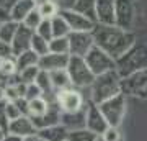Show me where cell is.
<instances>
[{
  "label": "cell",
  "instance_id": "1",
  "mask_svg": "<svg viewBox=\"0 0 147 141\" xmlns=\"http://www.w3.org/2000/svg\"><path fill=\"white\" fill-rule=\"evenodd\" d=\"M93 35L95 46L105 51L108 56L115 59H119L123 54H126L131 46L136 43V36L132 31L121 30L118 26H106V25H96L92 31Z\"/></svg>",
  "mask_w": 147,
  "mask_h": 141
},
{
  "label": "cell",
  "instance_id": "2",
  "mask_svg": "<svg viewBox=\"0 0 147 141\" xmlns=\"http://www.w3.org/2000/svg\"><path fill=\"white\" fill-rule=\"evenodd\" d=\"M118 94H121V77L116 69L96 76L93 84L90 85V97H92V104L95 105L103 104Z\"/></svg>",
  "mask_w": 147,
  "mask_h": 141
},
{
  "label": "cell",
  "instance_id": "3",
  "mask_svg": "<svg viewBox=\"0 0 147 141\" xmlns=\"http://www.w3.org/2000/svg\"><path fill=\"white\" fill-rule=\"evenodd\" d=\"M141 69H147V43H134L131 49L123 54L119 59H116V71L119 74V77H126L129 74L141 71Z\"/></svg>",
  "mask_w": 147,
  "mask_h": 141
},
{
  "label": "cell",
  "instance_id": "4",
  "mask_svg": "<svg viewBox=\"0 0 147 141\" xmlns=\"http://www.w3.org/2000/svg\"><path fill=\"white\" fill-rule=\"evenodd\" d=\"M98 108H100V112L103 113L105 120L108 121V125L113 126V128H119V125L123 123L124 116H126V112H127L126 95L121 92V94L115 95L113 99L100 104Z\"/></svg>",
  "mask_w": 147,
  "mask_h": 141
},
{
  "label": "cell",
  "instance_id": "5",
  "mask_svg": "<svg viewBox=\"0 0 147 141\" xmlns=\"http://www.w3.org/2000/svg\"><path fill=\"white\" fill-rule=\"evenodd\" d=\"M67 72L72 82V87L75 89H85L90 87L95 80L93 72L90 71L84 58H77V56H70L67 64Z\"/></svg>",
  "mask_w": 147,
  "mask_h": 141
},
{
  "label": "cell",
  "instance_id": "6",
  "mask_svg": "<svg viewBox=\"0 0 147 141\" xmlns=\"http://www.w3.org/2000/svg\"><path fill=\"white\" fill-rule=\"evenodd\" d=\"M54 102L62 113H77V112H80L87 107L82 92L75 87H69V89L56 92Z\"/></svg>",
  "mask_w": 147,
  "mask_h": 141
},
{
  "label": "cell",
  "instance_id": "7",
  "mask_svg": "<svg viewBox=\"0 0 147 141\" xmlns=\"http://www.w3.org/2000/svg\"><path fill=\"white\" fill-rule=\"evenodd\" d=\"M121 92L137 99H147V69H141L121 79Z\"/></svg>",
  "mask_w": 147,
  "mask_h": 141
},
{
  "label": "cell",
  "instance_id": "8",
  "mask_svg": "<svg viewBox=\"0 0 147 141\" xmlns=\"http://www.w3.org/2000/svg\"><path fill=\"white\" fill-rule=\"evenodd\" d=\"M84 59H85V63H87V66L90 67V71L93 72L95 77L116 69L115 59L111 58V56H108L105 51H101L100 48H96V46L92 48Z\"/></svg>",
  "mask_w": 147,
  "mask_h": 141
},
{
  "label": "cell",
  "instance_id": "9",
  "mask_svg": "<svg viewBox=\"0 0 147 141\" xmlns=\"http://www.w3.org/2000/svg\"><path fill=\"white\" fill-rule=\"evenodd\" d=\"M69 51L70 56L85 58L88 51L95 46L93 35L88 31H72L69 35Z\"/></svg>",
  "mask_w": 147,
  "mask_h": 141
},
{
  "label": "cell",
  "instance_id": "10",
  "mask_svg": "<svg viewBox=\"0 0 147 141\" xmlns=\"http://www.w3.org/2000/svg\"><path fill=\"white\" fill-rule=\"evenodd\" d=\"M134 25V3L132 0H115V26L131 31Z\"/></svg>",
  "mask_w": 147,
  "mask_h": 141
},
{
  "label": "cell",
  "instance_id": "11",
  "mask_svg": "<svg viewBox=\"0 0 147 141\" xmlns=\"http://www.w3.org/2000/svg\"><path fill=\"white\" fill-rule=\"evenodd\" d=\"M108 121L105 120L103 113L100 112L98 105H95L90 102L87 107V118H85V128L90 130L92 133H95L96 136H101L108 130Z\"/></svg>",
  "mask_w": 147,
  "mask_h": 141
},
{
  "label": "cell",
  "instance_id": "12",
  "mask_svg": "<svg viewBox=\"0 0 147 141\" xmlns=\"http://www.w3.org/2000/svg\"><path fill=\"white\" fill-rule=\"evenodd\" d=\"M59 15L67 21L69 28H70V33L72 31H88V33H92L95 30V26H96L95 21H92L90 18L80 15V13H77V12H74V10H59Z\"/></svg>",
  "mask_w": 147,
  "mask_h": 141
},
{
  "label": "cell",
  "instance_id": "13",
  "mask_svg": "<svg viewBox=\"0 0 147 141\" xmlns=\"http://www.w3.org/2000/svg\"><path fill=\"white\" fill-rule=\"evenodd\" d=\"M7 133L10 135H15L18 138H25V136H30V135H36L38 130L33 120L30 118L28 115H21L20 118L10 121L8 126H7Z\"/></svg>",
  "mask_w": 147,
  "mask_h": 141
},
{
  "label": "cell",
  "instance_id": "14",
  "mask_svg": "<svg viewBox=\"0 0 147 141\" xmlns=\"http://www.w3.org/2000/svg\"><path fill=\"white\" fill-rule=\"evenodd\" d=\"M96 25H115V0H95Z\"/></svg>",
  "mask_w": 147,
  "mask_h": 141
},
{
  "label": "cell",
  "instance_id": "15",
  "mask_svg": "<svg viewBox=\"0 0 147 141\" xmlns=\"http://www.w3.org/2000/svg\"><path fill=\"white\" fill-rule=\"evenodd\" d=\"M69 54H56V52H47L44 56L39 58L38 67L46 72H53V71H59V69H67L69 64Z\"/></svg>",
  "mask_w": 147,
  "mask_h": 141
},
{
  "label": "cell",
  "instance_id": "16",
  "mask_svg": "<svg viewBox=\"0 0 147 141\" xmlns=\"http://www.w3.org/2000/svg\"><path fill=\"white\" fill-rule=\"evenodd\" d=\"M34 35V31H31L30 28H26L25 25H21L20 23V28H18V31H16L15 38H13V41H11V54L13 56H20L21 52H25L30 49L31 46V38Z\"/></svg>",
  "mask_w": 147,
  "mask_h": 141
},
{
  "label": "cell",
  "instance_id": "17",
  "mask_svg": "<svg viewBox=\"0 0 147 141\" xmlns=\"http://www.w3.org/2000/svg\"><path fill=\"white\" fill-rule=\"evenodd\" d=\"M61 113H62V112L59 110V107L56 105V102H53L46 113H44L41 118L33 120V123H34V126H36V130H42V128H49V126L59 125V123H61Z\"/></svg>",
  "mask_w": 147,
  "mask_h": 141
},
{
  "label": "cell",
  "instance_id": "18",
  "mask_svg": "<svg viewBox=\"0 0 147 141\" xmlns=\"http://www.w3.org/2000/svg\"><path fill=\"white\" fill-rule=\"evenodd\" d=\"M85 118H87V107L77 113H61V125L65 126L69 131L85 128Z\"/></svg>",
  "mask_w": 147,
  "mask_h": 141
},
{
  "label": "cell",
  "instance_id": "19",
  "mask_svg": "<svg viewBox=\"0 0 147 141\" xmlns=\"http://www.w3.org/2000/svg\"><path fill=\"white\" fill-rule=\"evenodd\" d=\"M53 102H49L46 97H38V99L28 100L26 102V115L31 120H38L46 113Z\"/></svg>",
  "mask_w": 147,
  "mask_h": 141
},
{
  "label": "cell",
  "instance_id": "20",
  "mask_svg": "<svg viewBox=\"0 0 147 141\" xmlns=\"http://www.w3.org/2000/svg\"><path fill=\"white\" fill-rule=\"evenodd\" d=\"M38 136H39L42 141H67L69 130L59 123V125L49 126V128L38 130Z\"/></svg>",
  "mask_w": 147,
  "mask_h": 141
},
{
  "label": "cell",
  "instance_id": "21",
  "mask_svg": "<svg viewBox=\"0 0 147 141\" xmlns=\"http://www.w3.org/2000/svg\"><path fill=\"white\" fill-rule=\"evenodd\" d=\"M34 8H36L34 0H18L10 10V18L16 23H21Z\"/></svg>",
  "mask_w": 147,
  "mask_h": 141
},
{
  "label": "cell",
  "instance_id": "22",
  "mask_svg": "<svg viewBox=\"0 0 147 141\" xmlns=\"http://www.w3.org/2000/svg\"><path fill=\"white\" fill-rule=\"evenodd\" d=\"M49 79H51V84H53L54 94L59 92V90H64V89L72 87V82H70V77H69L67 69H59V71L49 72Z\"/></svg>",
  "mask_w": 147,
  "mask_h": 141
},
{
  "label": "cell",
  "instance_id": "23",
  "mask_svg": "<svg viewBox=\"0 0 147 141\" xmlns=\"http://www.w3.org/2000/svg\"><path fill=\"white\" fill-rule=\"evenodd\" d=\"M74 12H77L80 15L90 18L92 21L96 23V13H95V0H75L72 7Z\"/></svg>",
  "mask_w": 147,
  "mask_h": 141
},
{
  "label": "cell",
  "instance_id": "24",
  "mask_svg": "<svg viewBox=\"0 0 147 141\" xmlns=\"http://www.w3.org/2000/svg\"><path fill=\"white\" fill-rule=\"evenodd\" d=\"M20 28V23H16L10 18V20L0 23V41L7 43V44H11L13 38H15L16 31Z\"/></svg>",
  "mask_w": 147,
  "mask_h": 141
},
{
  "label": "cell",
  "instance_id": "25",
  "mask_svg": "<svg viewBox=\"0 0 147 141\" xmlns=\"http://www.w3.org/2000/svg\"><path fill=\"white\" fill-rule=\"evenodd\" d=\"M34 84H36L38 87L41 89L42 95L47 99V95H49V99H53L56 97V94H54V89H53V84H51V79H49V72H46V71H39V74H38L36 80H34Z\"/></svg>",
  "mask_w": 147,
  "mask_h": 141
},
{
  "label": "cell",
  "instance_id": "26",
  "mask_svg": "<svg viewBox=\"0 0 147 141\" xmlns=\"http://www.w3.org/2000/svg\"><path fill=\"white\" fill-rule=\"evenodd\" d=\"M51 26H53V38H67L70 35V28H69L67 21L61 15L51 18Z\"/></svg>",
  "mask_w": 147,
  "mask_h": 141
},
{
  "label": "cell",
  "instance_id": "27",
  "mask_svg": "<svg viewBox=\"0 0 147 141\" xmlns=\"http://www.w3.org/2000/svg\"><path fill=\"white\" fill-rule=\"evenodd\" d=\"M16 74H18L16 58L13 56V54L8 56V58H3V61H2V67H0V76L7 80V79H10V77H15Z\"/></svg>",
  "mask_w": 147,
  "mask_h": 141
},
{
  "label": "cell",
  "instance_id": "28",
  "mask_svg": "<svg viewBox=\"0 0 147 141\" xmlns=\"http://www.w3.org/2000/svg\"><path fill=\"white\" fill-rule=\"evenodd\" d=\"M16 58V66H18V71L21 69H26V67H31V66H38L39 63V56L34 54L31 49L21 52L20 56H15Z\"/></svg>",
  "mask_w": 147,
  "mask_h": 141
},
{
  "label": "cell",
  "instance_id": "29",
  "mask_svg": "<svg viewBox=\"0 0 147 141\" xmlns=\"http://www.w3.org/2000/svg\"><path fill=\"white\" fill-rule=\"evenodd\" d=\"M36 10L39 12V15L42 16V20H51L56 15H59V5L54 2V0H46L36 7Z\"/></svg>",
  "mask_w": 147,
  "mask_h": 141
},
{
  "label": "cell",
  "instance_id": "30",
  "mask_svg": "<svg viewBox=\"0 0 147 141\" xmlns=\"http://www.w3.org/2000/svg\"><path fill=\"white\" fill-rule=\"evenodd\" d=\"M30 49L41 58V56H44V54L49 52V41H46L44 38H41L39 35L34 33L31 38V46H30Z\"/></svg>",
  "mask_w": 147,
  "mask_h": 141
},
{
  "label": "cell",
  "instance_id": "31",
  "mask_svg": "<svg viewBox=\"0 0 147 141\" xmlns=\"http://www.w3.org/2000/svg\"><path fill=\"white\" fill-rule=\"evenodd\" d=\"M49 52H56V54H69V38H53L49 41Z\"/></svg>",
  "mask_w": 147,
  "mask_h": 141
},
{
  "label": "cell",
  "instance_id": "32",
  "mask_svg": "<svg viewBox=\"0 0 147 141\" xmlns=\"http://www.w3.org/2000/svg\"><path fill=\"white\" fill-rule=\"evenodd\" d=\"M39 71H41V69L38 67V66H31V67H26V69L18 71L16 77H18V80L23 82V84H34V80H36Z\"/></svg>",
  "mask_w": 147,
  "mask_h": 141
},
{
  "label": "cell",
  "instance_id": "33",
  "mask_svg": "<svg viewBox=\"0 0 147 141\" xmlns=\"http://www.w3.org/2000/svg\"><path fill=\"white\" fill-rule=\"evenodd\" d=\"M96 140V135L92 133L87 128H80V130H74L69 131L67 141H95Z\"/></svg>",
  "mask_w": 147,
  "mask_h": 141
},
{
  "label": "cell",
  "instance_id": "34",
  "mask_svg": "<svg viewBox=\"0 0 147 141\" xmlns=\"http://www.w3.org/2000/svg\"><path fill=\"white\" fill-rule=\"evenodd\" d=\"M41 21H42V16L39 15V12L34 8V10H33L31 13H30V15L25 18V20L21 21V25H25L26 28H30L31 31H36L38 26L41 25Z\"/></svg>",
  "mask_w": 147,
  "mask_h": 141
},
{
  "label": "cell",
  "instance_id": "35",
  "mask_svg": "<svg viewBox=\"0 0 147 141\" xmlns=\"http://www.w3.org/2000/svg\"><path fill=\"white\" fill-rule=\"evenodd\" d=\"M5 112H7V120H8V123L13 121V120H16V118H20L21 115H25V113L21 112L20 105L16 104V102H8V100H7Z\"/></svg>",
  "mask_w": 147,
  "mask_h": 141
},
{
  "label": "cell",
  "instance_id": "36",
  "mask_svg": "<svg viewBox=\"0 0 147 141\" xmlns=\"http://www.w3.org/2000/svg\"><path fill=\"white\" fill-rule=\"evenodd\" d=\"M36 35H39L41 38H44L46 41H51L53 40V26H51V20H42L41 25L38 26Z\"/></svg>",
  "mask_w": 147,
  "mask_h": 141
},
{
  "label": "cell",
  "instance_id": "37",
  "mask_svg": "<svg viewBox=\"0 0 147 141\" xmlns=\"http://www.w3.org/2000/svg\"><path fill=\"white\" fill-rule=\"evenodd\" d=\"M38 97H44L41 92V89L38 87L36 84H28L26 85V94H25V100H33V99H38Z\"/></svg>",
  "mask_w": 147,
  "mask_h": 141
},
{
  "label": "cell",
  "instance_id": "38",
  "mask_svg": "<svg viewBox=\"0 0 147 141\" xmlns=\"http://www.w3.org/2000/svg\"><path fill=\"white\" fill-rule=\"evenodd\" d=\"M101 136H103L106 141H123V135H121L119 128H113V126H108V130H106Z\"/></svg>",
  "mask_w": 147,
  "mask_h": 141
},
{
  "label": "cell",
  "instance_id": "39",
  "mask_svg": "<svg viewBox=\"0 0 147 141\" xmlns=\"http://www.w3.org/2000/svg\"><path fill=\"white\" fill-rule=\"evenodd\" d=\"M5 107H7V100H2L0 102V128L7 133V126H8V120H7V112H5Z\"/></svg>",
  "mask_w": 147,
  "mask_h": 141
},
{
  "label": "cell",
  "instance_id": "40",
  "mask_svg": "<svg viewBox=\"0 0 147 141\" xmlns=\"http://www.w3.org/2000/svg\"><path fill=\"white\" fill-rule=\"evenodd\" d=\"M54 2L59 5L61 10H72L74 3H75V0H54Z\"/></svg>",
  "mask_w": 147,
  "mask_h": 141
},
{
  "label": "cell",
  "instance_id": "41",
  "mask_svg": "<svg viewBox=\"0 0 147 141\" xmlns=\"http://www.w3.org/2000/svg\"><path fill=\"white\" fill-rule=\"evenodd\" d=\"M8 56H11V46L0 41V58H8Z\"/></svg>",
  "mask_w": 147,
  "mask_h": 141
},
{
  "label": "cell",
  "instance_id": "42",
  "mask_svg": "<svg viewBox=\"0 0 147 141\" xmlns=\"http://www.w3.org/2000/svg\"><path fill=\"white\" fill-rule=\"evenodd\" d=\"M16 2H18V0H0V7H3L5 10L10 12L11 8H13V5H15Z\"/></svg>",
  "mask_w": 147,
  "mask_h": 141
},
{
  "label": "cell",
  "instance_id": "43",
  "mask_svg": "<svg viewBox=\"0 0 147 141\" xmlns=\"http://www.w3.org/2000/svg\"><path fill=\"white\" fill-rule=\"evenodd\" d=\"M7 20H10V12L5 10L3 7H0V23H3Z\"/></svg>",
  "mask_w": 147,
  "mask_h": 141
},
{
  "label": "cell",
  "instance_id": "44",
  "mask_svg": "<svg viewBox=\"0 0 147 141\" xmlns=\"http://www.w3.org/2000/svg\"><path fill=\"white\" fill-rule=\"evenodd\" d=\"M2 141H21V138H18L15 135H10V133H5V136H3Z\"/></svg>",
  "mask_w": 147,
  "mask_h": 141
},
{
  "label": "cell",
  "instance_id": "45",
  "mask_svg": "<svg viewBox=\"0 0 147 141\" xmlns=\"http://www.w3.org/2000/svg\"><path fill=\"white\" fill-rule=\"evenodd\" d=\"M21 141H41V138L36 135H30V136H25V138H21Z\"/></svg>",
  "mask_w": 147,
  "mask_h": 141
},
{
  "label": "cell",
  "instance_id": "46",
  "mask_svg": "<svg viewBox=\"0 0 147 141\" xmlns=\"http://www.w3.org/2000/svg\"><path fill=\"white\" fill-rule=\"evenodd\" d=\"M2 100H5V90H3V87L0 85V102Z\"/></svg>",
  "mask_w": 147,
  "mask_h": 141
},
{
  "label": "cell",
  "instance_id": "47",
  "mask_svg": "<svg viewBox=\"0 0 147 141\" xmlns=\"http://www.w3.org/2000/svg\"><path fill=\"white\" fill-rule=\"evenodd\" d=\"M3 136H5V131H3V130H0V141L3 140Z\"/></svg>",
  "mask_w": 147,
  "mask_h": 141
},
{
  "label": "cell",
  "instance_id": "48",
  "mask_svg": "<svg viewBox=\"0 0 147 141\" xmlns=\"http://www.w3.org/2000/svg\"><path fill=\"white\" fill-rule=\"evenodd\" d=\"M95 141H106V140L103 138V136H96V140H95Z\"/></svg>",
  "mask_w": 147,
  "mask_h": 141
},
{
  "label": "cell",
  "instance_id": "49",
  "mask_svg": "<svg viewBox=\"0 0 147 141\" xmlns=\"http://www.w3.org/2000/svg\"><path fill=\"white\" fill-rule=\"evenodd\" d=\"M3 82H5V79H3L2 76H0V85H2V87H3Z\"/></svg>",
  "mask_w": 147,
  "mask_h": 141
},
{
  "label": "cell",
  "instance_id": "50",
  "mask_svg": "<svg viewBox=\"0 0 147 141\" xmlns=\"http://www.w3.org/2000/svg\"><path fill=\"white\" fill-rule=\"evenodd\" d=\"M2 61H3V58H0V67H2Z\"/></svg>",
  "mask_w": 147,
  "mask_h": 141
},
{
  "label": "cell",
  "instance_id": "51",
  "mask_svg": "<svg viewBox=\"0 0 147 141\" xmlns=\"http://www.w3.org/2000/svg\"><path fill=\"white\" fill-rule=\"evenodd\" d=\"M0 130H2V128H0Z\"/></svg>",
  "mask_w": 147,
  "mask_h": 141
},
{
  "label": "cell",
  "instance_id": "52",
  "mask_svg": "<svg viewBox=\"0 0 147 141\" xmlns=\"http://www.w3.org/2000/svg\"><path fill=\"white\" fill-rule=\"evenodd\" d=\"M41 141H42V140H41Z\"/></svg>",
  "mask_w": 147,
  "mask_h": 141
}]
</instances>
